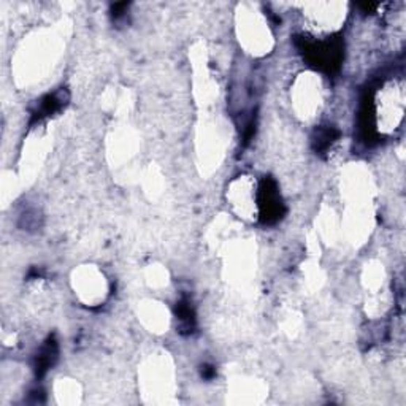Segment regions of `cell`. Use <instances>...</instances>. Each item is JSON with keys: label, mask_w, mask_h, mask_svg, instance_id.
I'll return each instance as SVG.
<instances>
[{"label": "cell", "mask_w": 406, "mask_h": 406, "mask_svg": "<svg viewBox=\"0 0 406 406\" xmlns=\"http://www.w3.org/2000/svg\"><path fill=\"white\" fill-rule=\"evenodd\" d=\"M262 200H260L259 206L262 208V214L266 216V221H271V219H278L281 214L283 205L280 200V195L276 194V189L273 188L271 183H265L262 188Z\"/></svg>", "instance_id": "cell-1"}]
</instances>
